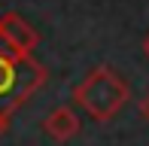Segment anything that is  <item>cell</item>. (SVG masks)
I'll return each mask as SVG.
<instances>
[{"instance_id": "obj_5", "label": "cell", "mask_w": 149, "mask_h": 146, "mask_svg": "<svg viewBox=\"0 0 149 146\" xmlns=\"http://www.w3.org/2000/svg\"><path fill=\"white\" fill-rule=\"evenodd\" d=\"M6 128H9V113H6L3 107H0V137L6 134Z\"/></svg>"}, {"instance_id": "obj_1", "label": "cell", "mask_w": 149, "mask_h": 146, "mask_svg": "<svg viewBox=\"0 0 149 146\" xmlns=\"http://www.w3.org/2000/svg\"><path fill=\"white\" fill-rule=\"evenodd\" d=\"M128 97H131V85L110 64H100V67L88 70L82 76V82L73 85V101L100 125L116 119L122 113V107L128 104Z\"/></svg>"}, {"instance_id": "obj_4", "label": "cell", "mask_w": 149, "mask_h": 146, "mask_svg": "<svg viewBox=\"0 0 149 146\" xmlns=\"http://www.w3.org/2000/svg\"><path fill=\"white\" fill-rule=\"evenodd\" d=\"M15 79H18V55L12 52H0V97L15 91Z\"/></svg>"}, {"instance_id": "obj_6", "label": "cell", "mask_w": 149, "mask_h": 146, "mask_svg": "<svg viewBox=\"0 0 149 146\" xmlns=\"http://www.w3.org/2000/svg\"><path fill=\"white\" fill-rule=\"evenodd\" d=\"M140 116H143L146 122H149V95L143 97V101H140Z\"/></svg>"}, {"instance_id": "obj_8", "label": "cell", "mask_w": 149, "mask_h": 146, "mask_svg": "<svg viewBox=\"0 0 149 146\" xmlns=\"http://www.w3.org/2000/svg\"><path fill=\"white\" fill-rule=\"evenodd\" d=\"M0 52H9V49H6V46H3V40H0Z\"/></svg>"}, {"instance_id": "obj_3", "label": "cell", "mask_w": 149, "mask_h": 146, "mask_svg": "<svg viewBox=\"0 0 149 146\" xmlns=\"http://www.w3.org/2000/svg\"><path fill=\"white\" fill-rule=\"evenodd\" d=\"M43 131L55 143H67V140H73V137L79 134V116L73 113V107L61 104V107H55L43 119Z\"/></svg>"}, {"instance_id": "obj_2", "label": "cell", "mask_w": 149, "mask_h": 146, "mask_svg": "<svg viewBox=\"0 0 149 146\" xmlns=\"http://www.w3.org/2000/svg\"><path fill=\"white\" fill-rule=\"evenodd\" d=\"M0 40L12 55H33V49L40 46L37 28L22 18L18 12H3L0 15Z\"/></svg>"}, {"instance_id": "obj_7", "label": "cell", "mask_w": 149, "mask_h": 146, "mask_svg": "<svg viewBox=\"0 0 149 146\" xmlns=\"http://www.w3.org/2000/svg\"><path fill=\"white\" fill-rule=\"evenodd\" d=\"M143 55H146V58H149V34H146V37H143Z\"/></svg>"}]
</instances>
